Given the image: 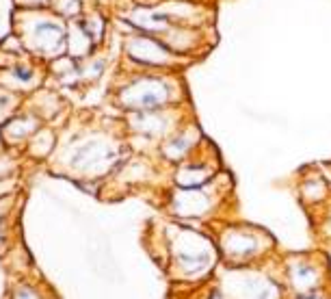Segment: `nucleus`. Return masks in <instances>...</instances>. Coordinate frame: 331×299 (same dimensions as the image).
I'll return each instance as SVG.
<instances>
[{"mask_svg":"<svg viewBox=\"0 0 331 299\" xmlns=\"http://www.w3.org/2000/svg\"><path fill=\"white\" fill-rule=\"evenodd\" d=\"M180 96L182 85L173 72L137 69L117 87V104L130 113L171 109L178 104Z\"/></svg>","mask_w":331,"mask_h":299,"instance_id":"obj_1","label":"nucleus"},{"mask_svg":"<svg viewBox=\"0 0 331 299\" xmlns=\"http://www.w3.org/2000/svg\"><path fill=\"white\" fill-rule=\"evenodd\" d=\"M13 33L24 50L39 59H59L67 52V22L46 9H20L13 16Z\"/></svg>","mask_w":331,"mask_h":299,"instance_id":"obj_2","label":"nucleus"},{"mask_svg":"<svg viewBox=\"0 0 331 299\" xmlns=\"http://www.w3.org/2000/svg\"><path fill=\"white\" fill-rule=\"evenodd\" d=\"M124 57L134 65V69L147 72H175L190 61L169 50L162 39L139 31L124 33Z\"/></svg>","mask_w":331,"mask_h":299,"instance_id":"obj_3","label":"nucleus"},{"mask_svg":"<svg viewBox=\"0 0 331 299\" xmlns=\"http://www.w3.org/2000/svg\"><path fill=\"white\" fill-rule=\"evenodd\" d=\"M210 29H195V26H180V24H173L169 31L165 33L162 39L169 50H173L175 54L184 59H190L193 61L197 54H204L208 48H210Z\"/></svg>","mask_w":331,"mask_h":299,"instance_id":"obj_4","label":"nucleus"},{"mask_svg":"<svg viewBox=\"0 0 331 299\" xmlns=\"http://www.w3.org/2000/svg\"><path fill=\"white\" fill-rule=\"evenodd\" d=\"M156 4L173 24L210 29L212 9L202 0H156Z\"/></svg>","mask_w":331,"mask_h":299,"instance_id":"obj_5","label":"nucleus"},{"mask_svg":"<svg viewBox=\"0 0 331 299\" xmlns=\"http://www.w3.org/2000/svg\"><path fill=\"white\" fill-rule=\"evenodd\" d=\"M199 141H202V134L190 124V126H186V128H180V130H175V133H171L169 137L162 141L160 152L167 161L184 163L190 158V154H193V150L197 148Z\"/></svg>","mask_w":331,"mask_h":299,"instance_id":"obj_6","label":"nucleus"},{"mask_svg":"<svg viewBox=\"0 0 331 299\" xmlns=\"http://www.w3.org/2000/svg\"><path fill=\"white\" fill-rule=\"evenodd\" d=\"M214 195L208 191V186L197 189H180L173 198V206L178 208V215L184 217H202L212 208Z\"/></svg>","mask_w":331,"mask_h":299,"instance_id":"obj_7","label":"nucleus"},{"mask_svg":"<svg viewBox=\"0 0 331 299\" xmlns=\"http://www.w3.org/2000/svg\"><path fill=\"white\" fill-rule=\"evenodd\" d=\"M214 178V169L210 163L202 161H184L180 163V169L175 174V182L180 189H197V186H206Z\"/></svg>","mask_w":331,"mask_h":299,"instance_id":"obj_8","label":"nucleus"},{"mask_svg":"<svg viewBox=\"0 0 331 299\" xmlns=\"http://www.w3.org/2000/svg\"><path fill=\"white\" fill-rule=\"evenodd\" d=\"M225 249H230L232 254L242 258V256H249L258 249V239H255V234L251 230L236 228L230 234H225Z\"/></svg>","mask_w":331,"mask_h":299,"instance_id":"obj_9","label":"nucleus"},{"mask_svg":"<svg viewBox=\"0 0 331 299\" xmlns=\"http://www.w3.org/2000/svg\"><path fill=\"white\" fill-rule=\"evenodd\" d=\"M80 22L82 26L87 29V33L91 35V39L95 41V46H100L102 41L106 39V31H109V22L102 13L97 11H91V13H82L80 16Z\"/></svg>","mask_w":331,"mask_h":299,"instance_id":"obj_10","label":"nucleus"},{"mask_svg":"<svg viewBox=\"0 0 331 299\" xmlns=\"http://www.w3.org/2000/svg\"><path fill=\"white\" fill-rule=\"evenodd\" d=\"M50 11H54L63 20H76L85 13V9H82V0H52Z\"/></svg>","mask_w":331,"mask_h":299,"instance_id":"obj_11","label":"nucleus"},{"mask_svg":"<svg viewBox=\"0 0 331 299\" xmlns=\"http://www.w3.org/2000/svg\"><path fill=\"white\" fill-rule=\"evenodd\" d=\"M316 275V267L314 265H307V263H297L292 265V278H295V282L299 280L301 288H305V291H314V284L310 282L312 278Z\"/></svg>","mask_w":331,"mask_h":299,"instance_id":"obj_12","label":"nucleus"},{"mask_svg":"<svg viewBox=\"0 0 331 299\" xmlns=\"http://www.w3.org/2000/svg\"><path fill=\"white\" fill-rule=\"evenodd\" d=\"M20 9H46L50 7L52 0H13Z\"/></svg>","mask_w":331,"mask_h":299,"instance_id":"obj_13","label":"nucleus"}]
</instances>
